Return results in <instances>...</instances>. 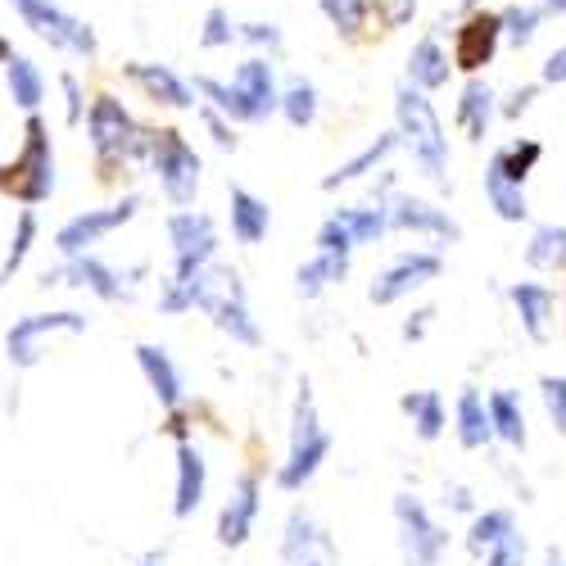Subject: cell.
Instances as JSON below:
<instances>
[{"instance_id":"obj_14","label":"cell","mask_w":566,"mask_h":566,"mask_svg":"<svg viewBox=\"0 0 566 566\" xmlns=\"http://www.w3.org/2000/svg\"><path fill=\"white\" fill-rule=\"evenodd\" d=\"M390 222L403 227V231L440 235V241H453V235H458V222H453L444 209H436V205H427V200H412V196H399V200H395Z\"/></svg>"},{"instance_id":"obj_3","label":"cell","mask_w":566,"mask_h":566,"mask_svg":"<svg viewBox=\"0 0 566 566\" xmlns=\"http://www.w3.org/2000/svg\"><path fill=\"white\" fill-rule=\"evenodd\" d=\"M55 191V146L51 127L32 109L23 123V146L10 164H0V196H10L19 205H41Z\"/></svg>"},{"instance_id":"obj_35","label":"cell","mask_w":566,"mask_h":566,"mask_svg":"<svg viewBox=\"0 0 566 566\" xmlns=\"http://www.w3.org/2000/svg\"><path fill=\"white\" fill-rule=\"evenodd\" d=\"M60 86H64V123L77 127L86 118V86L77 73H60Z\"/></svg>"},{"instance_id":"obj_12","label":"cell","mask_w":566,"mask_h":566,"mask_svg":"<svg viewBox=\"0 0 566 566\" xmlns=\"http://www.w3.org/2000/svg\"><path fill=\"white\" fill-rule=\"evenodd\" d=\"M499 118V96H494V86L481 77V73H471L467 86H462V96H458V109H453V123L467 132V140H485L490 127Z\"/></svg>"},{"instance_id":"obj_20","label":"cell","mask_w":566,"mask_h":566,"mask_svg":"<svg viewBox=\"0 0 566 566\" xmlns=\"http://www.w3.org/2000/svg\"><path fill=\"white\" fill-rule=\"evenodd\" d=\"M317 10L345 41H363L371 28V0H317Z\"/></svg>"},{"instance_id":"obj_7","label":"cell","mask_w":566,"mask_h":566,"mask_svg":"<svg viewBox=\"0 0 566 566\" xmlns=\"http://www.w3.org/2000/svg\"><path fill=\"white\" fill-rule=\"evenodd\" d=\"M499 45H503V10H471L458 19L453 28V41H449V60L458 73H485L499 55Z\"/></svg>"},{"instance_id":"obj_27","label":"cell","mask_w":566,"mask_h":566,"mask_svg":"<svg viewBox=\"0 0 566 566\" xmlns=\"http://www.w3.org/2000/svg\"><path fill=\"white\" fill-rule=\"evenodd\" d=\"M531 263H535V268H557V263H566V227H539V231H535Z\"/></svg>"},{"instance_id":"obj_9","label":"cell","mask_w":566,"mask_h":566,"mask_svg":"<svg viewBox=\"0 0 566 566\" xmlns=\"http://www.w3.org/2000/svg\"><path fill=\"white\" fill-rule=\"evenodd\" d=\"M136 196H127L123 205H114V209H86V213H77L73 222H64L60 227V235H55V245H60V254H69V259H77V254H86L91 245H101L105 235L114 231V227H123V222H132L136 218Z\"/></svg>"},{"instance_id":"obj_15","label":"cell","mask_w":566,"mask_h":566,"mask_svg":"<svg viewBox=\"0 0 566 566\" xmlns=\"http://www.w3.org/2000/svg\"><path fill=\"white\" fill-rule=\"evenodd\" d=\"M399 150V132H386V136H376V140H367V146L354 155V159H345L332 177H322V191H340L345 181H358V177H367V172H376L390 155Z\"/></svg>"},{"instance_id":"obj_2","label":"cell","mask_w":566,"mask_h":566,"mask_svg":"<svg viewBox=\"0 0 566 566\" xmlns=\"http://www.w3.org/2000/svg\"><path fill=\"white\" fill-rule=\"evenodd\" d=\"M86 136H91V150H96V164L105 168V177H109V168H118L127 159L150 155V127H140L114 91H96V96H91Z\"/></svg>"},{"instance_id":"obj_31","label":"cell","mask_w":566,"mask_h":566,"mask_svg":"<svg viewBox=\"0 0 566 566\" xmlns=\"http://www.w3.org/2000/svg\"><path fill=\"white\" fill-rule=\"evenodd\" d=\"M317 250L322 254H349L354 250V231H349V218L345 213H332L317 231Z\"/></svg>"},{"instance_id":"obj_4","label":"cell","mask_w":566,"mask_h":566,"mask_svg":"<svg viewBox=\"0 0 566 566\" xmlns=\"http://www.w3.org/2000/svg\"><path fill=\"white\" fill-rule=\"evenodd\" d=\"M6 6L23 19V28H32L51 51H64V55H77V60H96L101 55V36L91 23H82L77 14L60 10L55 0H6Z\"/></svg>"},{"instance_id":"obj_1","label":"cell","mask_w":566,"mask_h":566,"mask_svg":"<svg viewBox=\"0 0 566 566\" xmlns=\"http://www.w3.org/2000/svg\"><path fill=\"white\" fill-rule=\"evenodd\" d=\"M395 118H399V146L412 150V164L436 186H449V136L431 105V96L412 82L395 86Z\"/></svg>"},{"instance_id":"obj_33","label":"cell","mask_w":566,"mask_h":566,"mask_svg":"<svg viewBox=\"0 0 566 566\" xmlns=\"http://www.w3.org/2000/svg\"><path fill=\"white\" fill-rule=\"evenodd\" d=\"M512 300L526 308V322H531V336L535 340H544V313H548V304H553V295L548 291H539V286H516L512 291Z\"/></svg>"},{"instance_id":"obj_36","label":"cell","mask_w":566,"mask_h":566,"mask_svg":"<svg viewBox=\"0 0 566 566\" xmlns=\"http://www.w3.org/2000/svg\"><path fill=\"white\" fill-rule=\"evenodd\" d=\"M140 363H146V371L155 376V386H164V399L172 403V399H177V376H172L168 358H164L159 349H140Z\"/></svg>"},{"instance_id":"obj_25","label":"cell","mask_w":566,"mask_h":566,"mask_svg":"<svg viewBox=\"0 0 566 566\" xmlns=\"http://www.w3.org/2000/svg\"><path fill=\"white\" fill-rule=\"evenodd\" d=\"M539 155H544V146L539 140H512V146H503V150H494V159H499V168L512 177V181H522L526 186V177H531V168L539 164Z\"/></svg>"},{"instance_id":"obj_18","label":"cell","mask_w":566,"mask_h":566,"mask_svg":"<svg viewBox=\"0 0 566 566\" xmlns=\"http://www.w3.org/2000/svg\"><path fill=\"white\" fill-rule=\"evenodd\" d=\"M6 86H10V96H14V105L23 114H32L45 101V73L23 51H10V60H6Z\"/></svg>"},{"instance_id":"obj_42","label":"cell","mask_w":566,"mask_h":566,"mask_svg":"<svg viewBox=\"0 0 566 566\" xmlns=\"http://www.w3.org/2000/svg\"><path fill=\"white\" fill-rule=\"evenodd\" d=\"M471 10H481V0H462V6H458V19L471 14Z\"/></svg>"},{"instance_id":"obj_43","label":"cell","mask_w":566,"mask_h":566,"mask_svg":"<svg viewBox=\"0 0 566 566\" xmlns=\"http://www.w3.org/2000/svg\"><path fill=\"white\" fill-rule=\"evenodd\" d=\"M10 51H14V45H10V36H0V64L10 60Z\"/></svg>"},{"instance_id":"obj_11","label":"cell","mask_w":566,"mask_h":566,"mask_svg":"<svg viewBox=\"0 0 566 566\" xmlns=\"http://www.w3.org/2000/svg\"><path fill=\"white\" fill-rule=\"evenodd\" d=\"M449 77H453V60H449V51H444L440 32L417 36L412 51H408V77H403V82H412V86L427 91V96H436V91L449 86Z\"/></svg>"},{"instance_id":"obj_16","label":"cell","mask_w":566,"mask_h":566,"mask_svg":"<svg viewBox=\"0 0 566 566\" xmlns=\"http://www.w3.org/2000/svg\"><path fill=\"white\" fill-rule=\"evenodd\" d=\"M317 109H322V96H317L313 77H304V73H291L286 82H281V101H276V114L286 118L295 132L313 127V123H317Z\"/></svg>"},{"instance_id":"obj_5","label":"cell","mask_w":566,"mask_h":566,"mask_svg":"<svg viewBox=\"0 0 566 566\" xmlns=\"http://www.w3.org/2000/svg\"><path fill=\"white\" fill-rule=\"evenodd\" d=\"M159 172V186H164V200L186 209L196 205V191H200V155L191 150L177 127H150V155H146Z\"/></svg>"},{"instance_id":"obj_39","label":"cell","mask_w":566,"mask_h":566,"mask_svg":"<svg viewBox=\"0 0 566 566\" xmlns=\"http://www.w3.org/2000/svg\"><path fill=\"white\" fill-rule=\"evenodd\" d=\"M539 82H544V86H566V45H557V51L544 60Z\"/></svg>"},{"instance_id":"obj_32","label":"cell","mask_w":566,"mask_h":566,"mask_svg":"<svg viewBox=\"0 0 566 566\" xmlns=\"http://www.w3.org/2000/svg\"><path fill=\"white\" fill-rule=\"evenodd\" d=\"M250 512H254V481H241V503H235V512L227 507V516H222V539L227 544H241L245 539Z\"/></svg>"},{"instance_id":"obj_29","label":"cell","mask_w":566,"mask_h":566,"mask_svg":"<svg viewBox=\"0 0 566 566\" xmlns=\"http://www.w3.org/2000/svg\"><path fill=\"white\" fill-rule=\"evenodd\" d=\"M490 440V417L481 412V395L476 390H467L462 395V444L467 449H476Z\"/></svg>"},{"instance_id":"obj_23","label":"cell","mask_w":566,"mask_h":566,"mask_svg":"<svg viewBox=\"0 0 566 566\" xmlns=\"http://www.w3.org/2000/svg\"><path fill=\"white\" fill-rule=\"evenodd\" d=\"M235 36H241V45H250L254 55H281V45H286V32H281V23L272 19H245L235 23Z\"/></svg>"},{"instance_id":"obj_40","label":"cell","mask_w":566,"mask_h":566,"mask_svg":"<svg viewBox=\"0 0 566 566\" xmlns=\"http://www.w3.org/2000/svg\"><path fill=\"white\" fill-rule=\"evenodd\" d=\"M544 386H548V408L557 417V427L566 431V381H544Z\"/></svg>"},{"instance_id":"obj_37","label":"cell","mask_w":566,"mask_h":566,"mask_svg":"<svg viewBox=\"0 0 566 566\" xmlns=\"http://www.w3.org/2000/svg\"><path fill=\"white\" fill-rule=\"evenodd\" d=\"M408 408H417V417H421V436H436L440 431V399L436 395H421V399H408Z\"/></svg>"},{"instance_id":"obj_6","label":"cell","mask_w":566,"mask_h":566,"mask_svg":"<svg viewBox=\"0 0 566 566\" xmlns=\"http://www.w3.org/2000/svg\"><path fill=\"white\" fill-rule=\"evenodd\" d=\"M231 96H235V109H231V123H268L276 114V101H281V82H276V64L272 55H250L231 69Z\"/></svg>"},{"instance_id":"obj_21","label":"cell","mask_w":566,"mask_h":566,"mask_svg":"<svg viewBox=\"0 0 566 566\" xmlns=\"http://www.w3.org/2000/svg\"><path fill=\"white\" fill-rule=\"evenodd\" d=\"M548 10H544V0H512V6L503 10V41H512L516 51H526V45L539 36Z\"/></svg>"},{"instance_id":"obj_41","label":"cell","mask_w":566,"mask_h":566,"mask_svg":"<svg viewBox=\"0 0 566 566\" xmlns=\"http://www.w3.org/2000/svg\"><path fill=\"white\" fill-rule=\"evenodd\" d=\"M544 10H548V14H557V19H562V14H566V0H544Z\"/></svg>"},{"instance_id":"obj_34","label":"cell","mask_w":566,"mask_h":566,"mask_svg":"<svg viewBox=\"0 0 566 566\" xmlns=\"http://www.w3.org/2000/svg\"><path fill=\"white\" fill-rule=\"evenodd\" d=\"M490 408H494L499 431H503L512 444H522V440H526V421L516 417V403H512V395H494V399H490Z\"/></svg>"},{"instance_id":"obj_22","label":"cell","mask_w":566,"mask_h":566,"mask_svg":"<svg viewBox=\"0 0 566 566\" xmlns=\"http://www.w3.org/2000/svg\"><path fill=\"white\" fill-rule=\"evenodd\" d=\"M349 218V231H354V245H371V241H381L386 227H390V209L381 200H367L358 209H345Z\"/></svg>"},{"instance_id":"obj_28","label":"cell","mask_w":566,"mask_h":566,"mask_svg":"<svg viewBox=\"0 0 566 566\" xmlns=\"http://www.w3.org/2000/svg\"><path fill=\"white\" fill-rule=\"evenodd\" d=\"M345 276V254H317L308 268H300V291H322L326 281H340Z\"/></svg>"},{"instance_id":"obj_10","label":"cell","mask_w":566,"mask_h":566,"mask_svg":"<svg viewBox=\"0 0 566 566\" xmlns=\"http://www.w3.org/2000/svg\"><path fill=\"white\" fill-rule=\"evenodd\" d=\"M123 77H127L150 105H164V109H196V86L186 82L177 69H168V64L132 60V64H123Z\"/></svg>"},{"instance_id":"obj_8","label":"cell","mask_w":566,"mask_h":566,"mask_svg":"<svg viewBox=\"0 0 566 566\" xmlns=\"http://www.w3.org/2000/svg\"><path fill=\"white\" fill-rule=\"evenodd\" d=\"M168 241H172V254H177V276H191L196 268H205L213 259V245H218L213 218L196 213V209L172 213L168 218Z\"/></svg>"},{"instance_id":"obj_38","label":"cell","mask_w":566,"mask_h":566,"mask_svg":"<svg viewBox=\"0 0 566 566\" xmlns=\"http://www.w3.org/2000/svg\"><path fill=\"white\" fill-rule=\"evenodd\" d=\"M535 96H539V82H526V86H516L512 96H507V105H499V114H503V118H516V114H526Z\"/></svg>"},{"instance_id":"obj_30","label":"cell","mask_w":566,"mask_h":566,"mask_svg":"<svg viewBox=\"0 0 566 566\" xmlns=\"http://www.w3.org/2000/svg\"><path fill=\"white\" fill-rule=\"evenodd\" d=\"M417 6L421 0H371V19L381 23V32H399L417 19Z\"/></svg>"},{"instance_id":"obj_13","label":"cell","mask_w":566,"mask_h":566,"mask_svg":"<svg viewBox=\"0 0 566 566\" xmlns=\"http://www.w3.org/2000/svg\"><path fill=\"white\" fill-rule=\"evenodd\" d=\"M436 272H440V259H436V254H403V259L371 286V300H376V304H390V300H399L403 291L421 286V281L436 276Z\"/></svg>"},{"instance_id":"obj_17","label":"cell","mask_w":566,"mask_h":566,"mask_svg":"<svg viewBox=\"0 0 566 566\" xmlns=\"http://www.w3.org/2000/svg\"><path fill=\"white\" fill-rule=\"evenodd\" d=\"M268 227H272V209L259 196H250L245 186H231V231H235V241L259 245L268 235Z\"/></svg>"},{"instance_id":"obj_26","label":"cell","mask_w":566,"mask_h":566,"mask_svg":"<svg viewBox=\"0 0 566 566\" xmlns=\"http://www.w3.org/2000/svg\"><path fill=\"white\" fill-rule=\"evenodd\" d=\"M200 490H205L200 453H196V449H181V499H177V512H181V516H191V507L200 503Z\"/></svg>"},{"instance_id":"obj_24","label":"cell","mask_w":566,"mask_h":566,"mask_svg":"<svg viewBox=\"0 0 566 566\" xmlns=\"http://www.w3.org/2000/svg\"><path fill=\"white\" fill-rule=\"evenodd\" d=\"M241 41L235 36V19L227 6H209L205 19H200V45L205 51H231V45Z\"/></svg>"},{"instance_id":"obj_19","label":"cell","mask_w":566,"mask_h":566,"mask_svg":"<svg viewBox=\"0 0 566 566\" xmlns=\"http://www.w3.org/2000/svg\"><path fill=\"white\" fill-rule=\"evenodd\" d=\"M485 200H490L494 213L507 218V222H522V218H526V191H522V181H512V177L499 168V159H490V168H485Z\"/></svg>"}]
</instances>
